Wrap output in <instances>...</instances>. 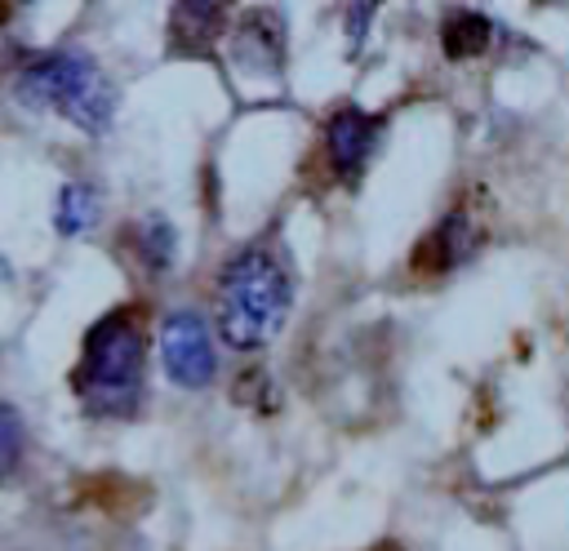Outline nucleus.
Wrapping results in <instances>:
<instances>
[{"instance_id":"nucleus-1","label":"nucleus","mask_w":569,"mask_h":551,"mask_svg":"<svg viewBox=\"0 0 569 551\" xmlns=\"http://www.w3.org/2000/svg\"><path fill=\"white\" fill-rule=\"evenodd\" d=\"M289 311V276L262 244L236 253L218 280V333L236 351L267 347Z\"/></svg>"},{"instance_id":"nucleus-2","label":"nucleus","mask_w":569,"mask_h":551,"mask_svg":"<svg viewBox=\"0 0 569 551\" xmlns=\"http://www.w3.org/2000/svg\"><path fill=\"white\" fill-rule=\"evenodd\" d=\"M142 364H147V338L129 311H116L89 329L71 387L80 404L93 413H129L142 391Z\"/></svg>"},{"instance_id":"nucleus-3","label":"nucleus","mask_w":569,"mask_h":551,"mask_svg":"<svg viewBox=\"0 0 569 551\" xmlns=\"http://www.w3.org/2000/svg\"><path fill=\"white\" fill-rule=\"evenodd\" d=\"M13 93L27 107H53L84 133H102L116 116V89L84 53H49L31 62L13 80Z\"/></svg>"},{"instance_id":"nucleus-4","label":"nucleus","mask_w":569,"mask_h":551,"mask_svg":"<svg viewBox=\"0 0 569 551\" xmlns=\"http://www.w3.org/2000/svg\"><path fill=\"white\" fill-rule=\"evenodd\" d=\"M160 360L178 387H204L218 369L209 324L196 311H173L160 324Z\"/></svg>"},{"instance_id":"nucleus-5","label":"nucleus","mask_w":569,"mask_h":551,"mask_svg":"<svg viewBox=\"0 0 569 551\" xmlns=\"http://www.w3.org/2000/svg\"><path fill=\"white\" fill-rule=\"evenodd\" d=\"M373 142H378V120L356 111V107L333 111L329 124H325V147H329V160H333V169L342 178H356L365 169Z\"/></svg>"},{"instance_id":"nucleus-6","label":"nucleus","mask_w":569,"mask_h":551,"mask_svg":"<svg viewBox=\"0 0 569 551\" xmlns=\"http://www.w3.org/2000/svg\"><path fill=\"white\" fill-rule=\"evenodd\" d=\"M471 249H476V227H471V218H467L462 209H453V213L418 244L413 262L427 267V271H449V267H458Z\"/></svg>"},{"instance_id":"nucleus-7","label":"nucleus","mask_w":569,"mask_h":551,"mask_svg":"<svg viewBox=\"0 0 569 551\" xmlns=\"http://www.w3.org/2000/svg\"><path fill=\"white\" fill-rule=\"evenodd\" d=\"M489 40H493V22H489L485 13H476V9H458V13H449V18L440 22V49H445V58H453V62L480 58V53L489 49Z\"/></svg>"},{"instance_id":"nucleus-8","label":"nucleus","mask_w":569,"mask_h":551,"mask_svg":"<svg viewBox=\"0 0 569 551\" xmlns=\"http://www.w3.org/2000/svg\"><path fill=\"white\" fill-rule=\"evenodd\" d=\"M222 4H178L173 9V44L178 53H200L222 31Z\"/></svg>"},{"instance_id":"nucleus-9","label":"nucleus","mask_w":569,"mask_h":551,"mask_svg":"<svg viewBox=\"0 0 569 551\" xmlns=\"http://www.w3.org/2000/svg\"><path fill=\"white\" fill-rule=\"evenodd\" d=\"M236 58L240 67L249 71H276L280 67V27L271 18H253L240 27V40H236Z\"/></svg>"},{"instance_id":"nucleus-10","label":"nucleus","mask_w":569,"mask_h":551,"mask_svg":"<svg viewBox=\"0 0 569 551\" xmlns=\"http://www.w3.org/2000/svg\"><path fill=\"white\" fill-rule=\"evenodd\" d=\"M93 218H98L93 187H89V182H67L62 196H58V209H53V227H58L62 236H80Z\"/></svg>"},{"instance_id":"nucleus-11","label":"nucleus","mask_w":569,"mask_h":551,"mask_svg":"<svg viewBox=\"0 0 569 551\" xmlns=\"http://www.w3.org/2000/svg\"><path fill=\"white\" fill-rule=\"evenodd\" d=\"M138 249H142V258H147L156 271H164V267H169V258H173V227H169L164 218H151V222L142 227Z\"/></svg>"},{"instance_id":"nucleus-12","label":"nucleus","mask_w":569,"mask_h":551,"mask_svg":"<svg viewBox=\"0 0 569 551\" xmlns=\"http://www.w3.org/2000/svg\"><path fill=\"white\" fill-rule=\"evenodd\" d=\"M18 449H22V422H18V413L0 400V480L13 471Z\"/></svg>"}]
</instances>
